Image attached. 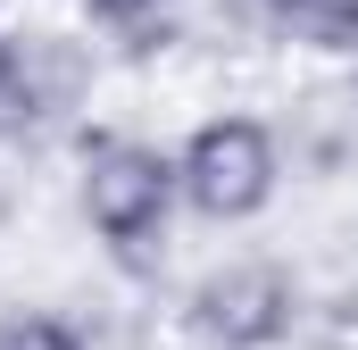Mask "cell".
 Wrapping results in <instances>:
<instances>
[{
    "label": "cell",
    "mask_w": 358,
    "mask_h": 350,
    "mask_svg": "<svg viewBox=\"0 0 358 350\" xmlns=\"http://www.w3.org/2000/svg\"><path fill=\"white\" fill-rule=\"evenodd\" d=\"M176 183H183V209L200 225H250L283 192V142H275L267 117L217 108L176 142Z\"/></svg>",
    "instance_id": "2"
},
{
    "label": "cell",
    "mask_w": 358,
    "mask_h": 350,
    "mask_svg": "<svg viewBox=\"0 0 358 350\" xmlns=\"http://www.w3.org/2000/svg\"><path fill=\"white\" fill-rule=\"evenodd\" d=\"M92 42L76 34H50V25H25L0 42V134H42V125H67L92 100Z\"/></svg>",
    "instance_id": "4"
},
{
    "label": "cell",
    "mask_w": 358,
    "mask_h": 350,
    "mask_svg": "<svg viewBox=\"0 0 358 350\" xmlns=\"http://www.w3.org/2000/svg\"><path fill=\"white\" fill-rule=\"evenodd\" d=\"M225 8H234V17H250V25H259V8H267V0H225Z\"/></svg>",
    "instance_id": "8"
},
{
    "label": "cell",
    "mask_w": 358,
    "mask_h": 350,
    "mask_svg": "<svg viewBox=\"0 0 358 350\" xmlns=\"http://www.w3.org/2000/svg\"><path fill=\"white\" fill-rule=\"evenodd\" d=\"M308 317V284L283 259H217L183 292V334L200 350H283Z\"/></svg>",
    "instance_id": "3"
},
{
    "label": "cell",
    "mask_w": 358,
    "mask_h": 350,
    "mask_svg": "<svg viewBox=\"0 0 358 350\" xmlns=\"http://www.w3.org/2000/svg\"><path fill=\"white\" fill-rule=\"evenodd\" d=\"M259 34L308 59H358V0H267Z\"/></svg>",
    "instance_id": "5"
},
{
    "label": "cell",
    "mask_w": 358,
    "mask_h": 350,
    "mask_svg": "<svg viewBox=\"0 0 358 350\" xmlns=\"http://www.w3.org/2000/svg\"><path fill=\"white\" fill-rule=\"evenodd\" d=\"M0 42H8V17H0Z\"/></svg>",
    "instance_id": "9"
},
{
    "label": "cell",
    "mask_w": 358,
    "mask_h": 350,
    "mask_svg": "<svg viewBox=\"0 0 358 350\" xmlns=\"http://www.w3.org/2000/svg\"><path fill=\"white\" fill-rule=\"evenodd\" d=\"M0 350H92V342H84V326L59 317V309H8L0 317Z\"/></svg>",
    "instance_id": "6"
},
{
    "label": "cell",
    "mask_w": 358,
    "mask_h": 350,
    "mask_svg": "<svg viewBox=\"0 0 358 350\" xmlns=\"http://www.w3.org/2000/svg\"><path fill=\"white\" fill-rule=\"evenodd\" d=\"M100 34H125V42H142L150 25H167V0H76Z\"/></svg>",
    "instance_id": "7"
},
{
    "label": "cell",
    "mask_w": 358,
    "mask_h": 350,
    "mask_svg": "<svg viewBox=\"0 0 358 350\" xmlns=\"http://www.w3.org/2000/svg\"><path fill=\"white\" fill-rule=\"evenodd\" d=\"M76 200H84L92 242L125 275H150L159 251H167V225L183 209L176 150H159V142H142L125 125H92L76 142Z\"/></svg>",
    "instance_id": "1"
}]
</instances>
